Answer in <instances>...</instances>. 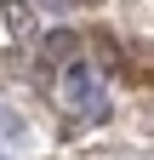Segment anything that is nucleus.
I'll list each match as a JSON object with an SVG mask.
<instances>
[{
	"instance_id": "7ed1b4c3",
	"label": "nucleus",
	"mask_w": 154,
	"mask_h": 160,
	"mask_svg": "<svg viewBox=\"0 0 154 160\" xmlns=\"http://www.w3.org/2000/svg\"><path fill=\"white\" fill-rule=\"evenodd\" d=\"M0 137H12V143H29V137H23V120H17V114H0Z\"/></svg>"
},
{
	"instance_id": "f257e3e1",
	"label": "nucleus",
	"mask_w": 154,
	"mask_h": 160,
	"mask_svg": "<svg viewBox=\"0 0 154 160\" xmlns=\"http://www.w3.org/2000/svg\"><path fill=\"white\" fill-rule=\"evenodd\" d=\"M57 97L74 109V114H91V120H103L108 114V103H103V80H97V69H86V63H63V80H57Z\"/></svg>"
},
{
	"instance_id": "f03ea898",
	"label": "nucleus",
	"mask_w": 154,
	"mask_h": 160,
	"mask_svg": "<svg viewBox=\"0 0 154 160\" xmlns=\"http://www.w3.org/2000/svg\"><path fill=\"white\" fill-rule=\"evenodd\" d=\"M29 0H6V29H29Z\"/></svg>"
}]
</instances>
